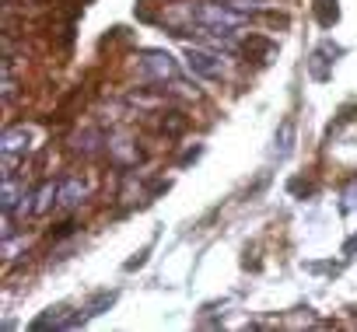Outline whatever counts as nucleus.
Here are the masks:
<instances>
[{"instance_id":"obj_11","label":"nucleus","mask_w":357,"mask_h":332,"mask_svg":"<svg viewBox=\"0 0 357 332\" xmlns=\"http://www.w3.org/2000/svg\"><path fill=\"white\" fill-rule=\"evenodd\" d=\"M291 140H294V119H284V122H280V133L273 136V154H277V157H287L291 147H294Z\"/></svg>"},{"instance_id":"obj_14","label":"nucleus","mask_w":357,"mask_h":332,"mask_svg":"<svg viewBox=\"0 0 357 332\" xmlns=\"http://www.w3.org/2000/svg\"><path fill=\"white\" fill-rule=\"evenodd\" d=\"M74 231H77V221H63V224H56V231H50V242H60V238H67Z\"/></svg>"},{"instance_id":"obj_1","label":"nucleus","mask_w":357,"mask_h":332,"mask_svg":"<svg viewBox=\"0 0 357 332\" xmlns=\"http://www.w3.org/2000/svg\"><path fill=\"white\" fill-rule=\"evenodd\" d=\"M190 18H193V25L221 32V35H235L238 29H245L252 22L245 11L225 4V0H197V4L190 8Z\"/></svg>"},{"instance_id":"obj_8","label":"nucleus","mask_w":357,"mask_h":332,"mask_svg":"<svg viewBox=\"0 0 357 332\" xmlns=\"http://www.w3.org/2000/svg\"><path fill=\"white\" fill-rule=\"evenodd\" d=\"M56 189H60V179H46L36 193H32V217H46L53 207H56Z\"/></svg>"},{"instance_id":"obj_13","label":"nucleus","mask_w":357,"mask_h":332,"mask_svg":"<svg viewBox=\"0 0 357 332\" xmlns=\"http://www.w3.org/2000/svg\"><path fill=\"white\" fill-rule=\"evenodd\" d=\"M112 301H116V290H102V294H98V297H95V301H91L84 311H88V315H102V311H105Z\"/></svg>"},{"instance_id":"obj_2","label":"nucleus","mask_w":357,"mask_h":332,"mask_svg":"<svg viewBox=\"0 0 357 332\" xmlns=\"http://www.w3.org/2000/svg\"><path fill=\"white\" fill-rule=\"evenodd\" d=\"M186 67L204 81H225L228 77V53L211 49V46H190L186 49Z\"/></svg>"},{"instance_id":"obj_12","label":"nucleus","mask_w":357,"mask_h":332,"mask_svg":"<svg viewBox=\"0 0 357 332\" xmlns=\"http://www.w3.org/2000/svg\"><path fill=\"white\" fill-rule=\"evenodd\" d=\"M315 15H319V22L329 29L336 18H340V8H336V0H315Z\"/></svg>"},{"instance_id":"obj_9","label":"nucleus","mask_w":357,"mask_h":332,"mask_svg":"<svg viewBox=\"0 0 357 332\" xmlns=\"http://www.w3.org/2000/svg\"><path fill=\"white\" fill-rule=\"evenodd\" d=\"M70 322H74L70 308L67 304H56V308H46V315H39L32 322V329L36 332H43V329H70Z\"/></svg>"},{"instance_id":"obj_5","label":"nucleus","mask_w":357,"mask_h":332,"mask_svg":"<svg viewBox=\"0 0 357 332\" xmlns=\"http://www.w3.org/2000/svg\"><path fill=\"white\" fill-rule=\"evenodd\" d=\"M84 200H88V182L81 175H63L60 179V189H56V210L74 214V210L84 207Z\"/></svg>"},{"instance_id":"obj_7","label":"nucleus","mask_w":357,"mask_h":332,"mask_svg":"<svg viewBox=\"0 0 357 332\" xmlns=\"http://www.w3.org/2000/svg\"><path fill=\"white\" fill-rule=\"evenodd\" d=\"M70 150L81 154V157H95L98 150H105V136L95 129V126H84L70 136Z\"/></svg>"},{"instance_id":"obj_3","label":"nucleus","mask_w":357,"mask_h":332,"mask_svg":"<svg viewBox=\"0 0 357 332\" xmlns=\"http://www.w3.org/2000/svg\"><path fill=\"white\" fill-rule=\"evenodd\" d=\"M137 60H140V74H144V81H147V84L165 88V84H172L175 77H183L178 63H175L165 49H140V53H137Z\"/></svg>"},{"instance_id":"obj_4","label":"nucleus","mask_w":357,"mask_h":332,"mask_svg":"<svg viewBox=\"0 0 357 332\" xmlns=\"http://www.w3.org/2000/svg\"><path fill=\"white\" fill-rule=\"evenodd\" d=\"M105 154H109V161L116 164V168H137V164L144 161V150L137 147V140L130 133H109L105 136Z\"/></svg>"},{"instance_id":"obj_6","label":"nucleus","mask_w":357,"mask_h":332,"mask_svg":"<svg viewBox=\"0 0 357 332\" xmlns=\"http://www.w3.org/2000/svg\"><path fill=\"white\" fill-rule=\"evenodd\" d=\"M32 126H25V122H18V126H8L4 129V136H0V150L4 154H18V157H25L29 154V147H32Z\"/></svg>"},{"instance_id":"obj_10","label":"nucleus","mask_w":357,"mask_h":332,"mask_svg":"<svg viewBox=\"0 0 357 332\" xmlns=\"http://www.w3.org/2000/svg\"><path fill=\"white\" fill-rule=\"evenodd\" d=\"M277 46L270 42V39H263V35H249L245 42H242V53L249 56V60H256V63H266V56L273 53Z\"/></svg>"},{"instance_id":"obj_15","label":"nucleus","mask_w":357,"mask_h":332,"mask_svg":"<svg viewBox=\"0 0 357 332\" xmlns=\"http://www.w3.org/2000/svg\"><path fill=\"white\" fill-rule=\"evenodd\" d=\"M343 210H357V186L347 189V203H343Z\"/></svg>"}]
</instances>
